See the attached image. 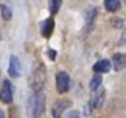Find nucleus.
Returning a JSON list of instances; mask_svg holds the SVG:
<instances>
[{"label":"nucleus","instance_id":"obj_1","mask_svg":"<svg viewBox=\"0 0 126 118\" xmlns=\"http://www.w3.org/2000/svg\"><path fill=\"white\" fill-rule=\"evenodd\" d=\"M45 81H46V72H45V67H43L42 62L34 65L32 69V74H31V78H29V83H31V88L35 91V93H40L45 86Z\"/></svg>","mask_w":126,"mask_h":118},{"label":"nucleus","instance_id":"obj_2","mask_svg":"<svg viewBox=\"0 0 126 118\" xmlns=\"http://www.w3.org/2000/svg\"><path fill=\"white\" fill-rule=\"evenodd\" d=\"M43 110H45V94L40 91V93H35L34 99L31 102V117L32 118L42 117Z\"/></svg>","mask_w":126,"mask_h":118},{"label":"nucleus","instance_id":"obj_3","mask_svg":"<svg viewBox=\"0 0 126 118\" xmlns=\"http://www.w3.org/2000/svg\"><path fill=\"white\" fill-rule=\"evenodd\" d=\"M104 97H105L104 88L96 91L94 96L91 97V101H89V104H88V112H91V110H94V109H101L102 104H104Z\"/></svg>","mask_w":126,"mask_h":118},{"label":"nucleus","instance_id":"obj_4","mask_svg":"<svg viewBox=\"0 0 126 118\" xmlns=\"http://www.w3.org/2000/svg\"><path fill=\"white\" fill-rule=\"evenodd\" d=\"M69 86H70V78H69V75L65 74V72H59L58 75H56V88H58V93H65V91L69 89Z\"/></svg>","mask_w":126,"mask_h":118},{"label":"nucleus","instance_id":"obj_5","mask_svg":"<svg viewBox=\"0 0 126 118\" xmlns=\"http://www.w3.org/2000/svg\"><path fill=\"white\" fill-rule=\"evenodd\" d=\"M0 97H2V101L5 104H10L13 101V86H11V83H10L8 80L3 81L2 91H0Z\"/></svg>","mask_w":126,"mask_h":118},{"label":"nucleus","instance_id":"obj_6","mask_svg":"<svg viewBox=\"0 0 126 118\" xmlns=\"http://www.w3.org/2000/svg\"><path fill=\"white\" fill-rule=\"evenodd\" d=\"M8 74L11 77H19L21 75V62L16 56H11L10 58V69H8Z\"/></svg>","mask_w":126,"mask_h":118},{"label":"nucleus","instance_id":"obj_7","mask_svg":"<svg viewBox=\"0 0 126 118\" xmlns=\"http://www.w3.org/2000/svg\"><path fill=\"white\" fill-rule=\"evenodd\" d=\"M69 107H70V101H58L54 104V107H53V115H54V118H59L64 113V110H67Z\"/></svg>","mask_w":126,"mask_h":118},{"label":"nucleus","instance_id":"obj_8","mask_svg":"<svg viewBox=\"0 0 126 118\" xmlns=\"http://www.w3.org/2000/svg\"><path fill=\"white\" fill-rule=\"evenodd\" d=\"M93 69H94L96 74H105V72H109L112 69V64L107 61V59H102V61H97V62H96Z\"/></svg>","mask_w":126,"mask_h":118},{"label":"nucleus","instance_id":"obj_9","mask_svg":"<svg viewBox=\"0 0 126 118\" xmlns=\"http://www.w3.org/2000/svg\"><path fill=\"white\" fill-rule=\"evenodd\" d=\"M112 64H113L115 70H123V69L126 67V56H125V54H121V53H117L113 56Z\"/></svg>","mask_w":126,"mask_h":118},{"label":"nucleus","instance_id":"obj_10","mask_svg":"<svg viewBox=\"0 0 126 118\" xmlns=\"http://www.w3.org/2000/svg\"><path fill=\"white\" fill-rule=\"evenodd\" d=\"M53 29H54V21H53L51 18L49 19H46L45 22H43V29H42V34H43V37H51V34H53Z\"/></svg>","mask_w":126,"mask_h":118},{"label":"nucleus","instance_id":"obj_11","mask_svg":"<svg viewBox=\"0 0 126 118\" xmlns=\"http://www.w3.org/2000/svg\"><path fill=\"white\" fill-rule=\"evenodd\" d=\"M104 3H105V8H107L110 13L118 11V10H120V6H121L120 0H105Z\"/></svg>","mask_w":126,"mask_h":118},{"label":"nucleus","instance_id":"obj_12","mask_svg":"<svg viewBox=\"0 0 126 118\" xmlns=\"http://www.w3.org/2000/svg\"><path fill=\"white\" fill-rule=\"evenodd\" d=\"M101 83H102V77L97 74V75H94V77H93L91 81H89V88H91L93 91H97L99 86H101Z\"/></svg>","mask_w":126,"mask_h":118},{"label":"nucleus","instance_id":"obj_13","mask_svg":"<svg viewBox=\"0 0 126 118\" xmlns=\"http://www.w3.org/2000/svg\"><path fill=\"white\" fill-rule=\"evenodd\" d=\"M61 2L62 0H49V11H51V15L58 13L59 6H61Z\"/></svg>","mask_w":126,"mask_h":118},{"label":"nucleus","instance_id":"obj_14","mask_svg":"<svg viewBox=\"0 0 126 118\" xmlns=\"http://www.w3.org/2000/svg\"><path fill=\"white\" fill-rule=\"evenodd\" d=\"M2 16H3V19H5V21L11 19V10H10L6 5H2Z\"/></svg>","mask_w":126,"mask_h":118},{"label":"nucleus","instance_id":"obj_15","mask_svg":"<svg viewBox=\"0 0 126 118\" xmlns=\"http://www.w3.org/2000/svg\"><path fill=\"white\" fill-rule=\"evenodd\" d=\"M48 58L51 59V61H54L56 59V51L54 50H48Z\"/></svg>","mask_w":126,"mask_h":118},{"label":"nucleus","instance_id":"obj_16","mask_svg":"<svg viewBox=\"0 0 126 118\" xmlns=\"http://www.w3.org/2000/svg\"><path fill=\"white\" fill-rule=\"evenodd\" d=\"M65 118H80V113H78V112H75V110H74V112H70V113H69V115L65 117Z\"/></svg>","mask_w":126,"mask_h":118}]
</instances>
